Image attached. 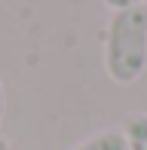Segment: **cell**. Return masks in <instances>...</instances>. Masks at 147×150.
<instances>
[{"label": "cell", "mask_w": 147, "mask_h": 150, "mask_svg": "<svg viewBox=\"0 0 147 150\" xmlns=\"http://www.w3.org/2000/svg\"><path fill=\"white\" fill-rule=\"evenodd\" d=\"M104 71L113 83L129 86L147 71V6L110 16L104 31Z\"/></svg>", "instance_id": "cell-1"}, {"label": "cell", "mask_w": 147, "mask_h": 150, "mask_svg": "<svg viewBox=\"0 0 147 150\" xmlns=\"http://www.w3.org/2000/svg\"><path fill=\"white\" fill-rule=\"evenodd\" d=\"M119 132H123L129 150H147V113H129Z\"/></svg>", "instance_id": "cell-2"}, {"label": "cell", "mask_w": 147, "mask_h": 150, "mask_svg": "<svg viewBox=\"0 0 147 150\" xmlns=\"http://www.w3.org/2000/svg\"><path fill=\"white\" fill-rule=\"evenodd\" d=\"M74 150H129V147H126V138L119 129H104V132H95L92 138H86L83 144H77Z\"/></svg>", "instance_id": "cell-3"}, {"label": "cell", "mask_w": 147, "mask_h": 150, "mask_svg": "<svg viewBox=\"0 0 147 150\" xmlns=\"http://www.w3.org/2000/svg\"><path fill=\"white\" fill-rule=\"evenodd\" d=\"M104 6L119 12V9H132V6H144V0H104Z\"/></svg>", "instance_id": "cell-4"}, {"label": "cell", "mask_w": 147, "mask_h": 150, "mask_svg": "<svg viewBox=\"0 0 147 150\" xmlns=\"http://www.w3.org/2000/svg\"><path fill=\"white\" fill-rule=\"evenodd\" d=\"M3 113H6V92H3V80H0V122H3Z\"/></svg>", "instance_id": "cell-5"}, {"label": "cell", "mask_w": 147, "mask_h": 150, "mask_svg": "<svg viewBox=\"0 0 147 150\" xmlns=\"http://www.w3.org/2000/svg\"><path fill=\"white\" fill-rule=\"evenodd\" d=\"M0 150H9V144H6V141H3V138H0Z\"/></svg>", "instance_id": "cell-6"}]
</instances>
